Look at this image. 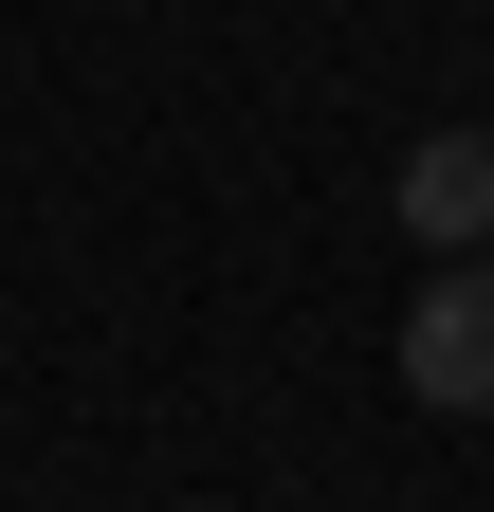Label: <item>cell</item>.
I'll use <instances>...</instances> for the list:
<instances>
[{
	"mask_svg": "<svg viewBox=\"0 0 494 512\" xmlns=\"http://www.w3.org/2000/svg\"><path fill=\"white\" fill-rule=\"evenodd\" d=\"M403 384L440 421H494V238H458L440 275H421V311H403Z\"/></svg>",
	"mask_w": 494,
	"mask_h": 512,
	"instance_id": "1",
	"label": "cell"
},
{
	"mask_svg": "<svg viewBox=\"0 0 494 512\" xmlns=\"http://www.w3.org/2000/svg\"><path fill=\"white\" fill-rule=\"evenodd\" d=\"M403 220L440 238V256L494 238V128H421V147H403Z\"/></svg>",
	"mask_w": 494,
	"mask_h": 512,
	"instance_id": "2",
	"label": "cell"
}]
</instances>
